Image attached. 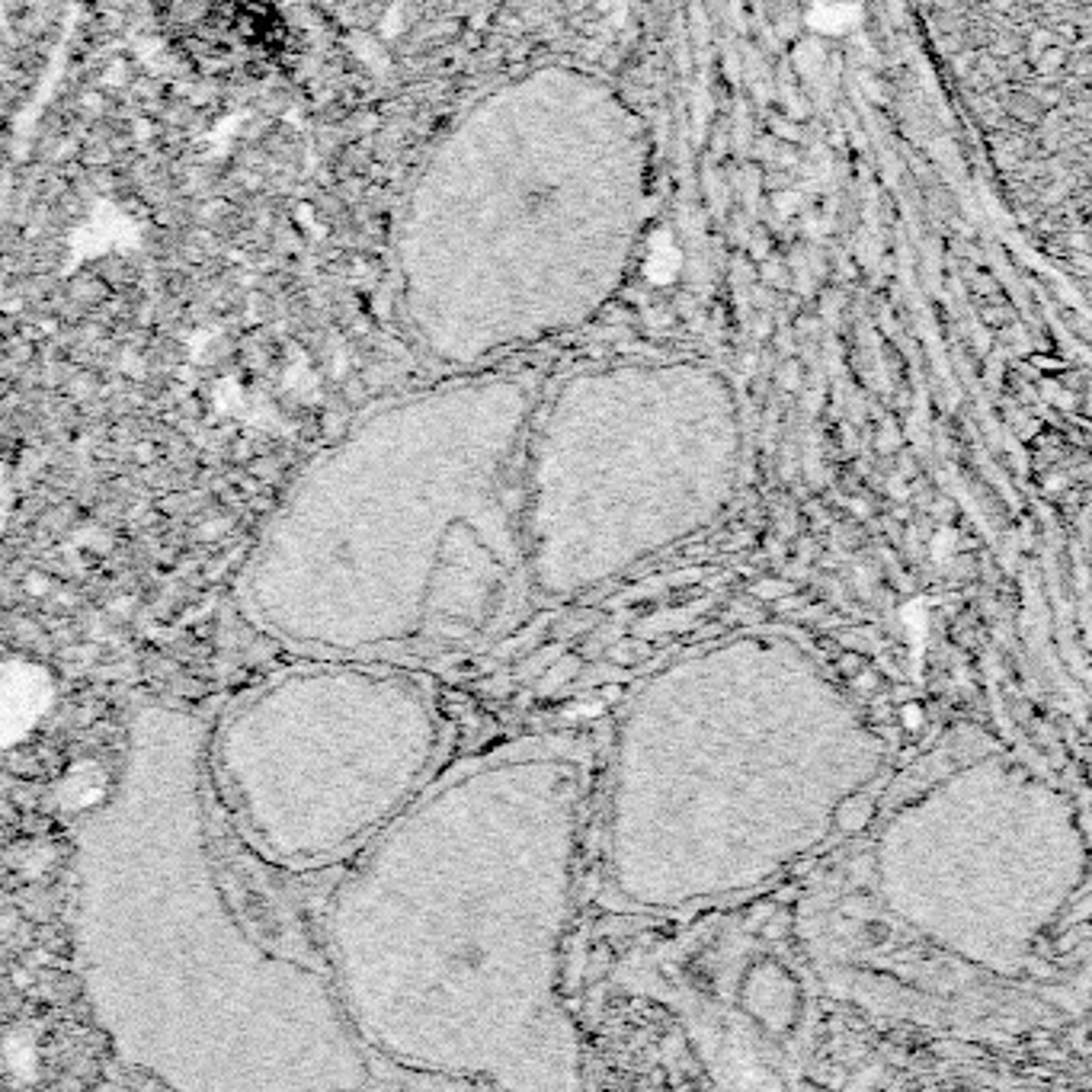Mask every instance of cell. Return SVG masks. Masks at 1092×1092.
I'll return each mask as SVG.
<instances>
[{"instance_id": "cell-1", "label": "cell", "mask_w": 1092, "mask_h": 1092, "mask_svg": "<svg viewBox=\"0 0 1092 1092\" xmlns=\"http://www.w3.org/2000/svg\"><path fill=\"white\" fill-rule=\"evenodd\" d=\"M644 209V128L599 78L548 68L484 96L407 206L400 289L416 334L478 363L580 327L619 289Z\"/></svg>"}]
</instances>
